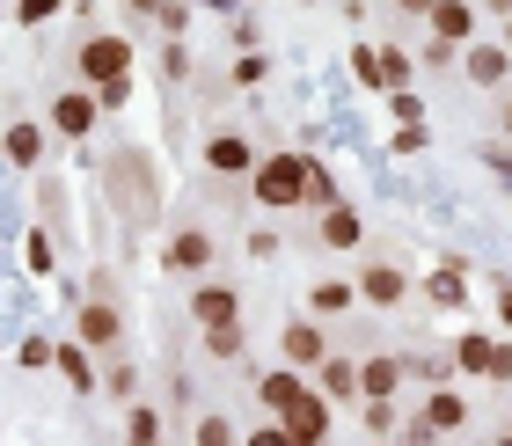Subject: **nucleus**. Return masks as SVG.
Instances as JSON below:
<instances>
[{"label": "nucleus", "instance_id": "nucleus-33", "mask_svg": "<svg viewBox=\"0 0 512 446\" xmlns=\"http://www.w3.org/2000/svg\"><path fill=\"white\" fill-rule=\"evenodd\" d=\"M227 81H235V88H264V81H271V59H264V52H242Z\"/></svg>", "mask_w": 512, "mask_h": 446}, {"label": "nucleus", "instance_id": "nucleus-48", "mask_svg": "<svg viewBox=\"0 0 512 446\" xmlns=\"http://www.w3.org/2000/svg\"><path fill=\"white\" fill-rule=\"evenodd\" d=\"M395 8H403V15H432V0H395Z\"/></svg>", "mask_w": 512, "mask_h": 446}, {"label": "nucleus", "instance_id": "nucleus-5", "mask_svg": "<svg viewBox=\"0 0 512 446\" xmlns=\"http://www.w3.org/2000/svg\"><path fill=\"white\" fill-rule=\"evenodd\" d=\"M454 373H469V381H512V337L469 330L454 344Z\"/></svg>", "mask_w": 512, "mask_h": 446}, {"label": "nucleus", "instance_id": "nucleus-44", "mask_svg": "<svg viewBox=\"0 0 512 446\" xmlns=\"http://www.w3.org/2000/svg\"><path fill=\"white\" fill-rule=\"evenodd\" d=\"M242 446H293V439H286V425H256Z\"/></svg>", "mask_w": 512, "mask_h": 446}, {"label": "nucleus", "instance_id": "nucleus-21", "mask_svg": "<svg viewBox=\"0 0 512 446\" xmlns=\"http://www.w3.org/2000/svg\"><path fill=\"white\" fill-rule=\"evenodd\" d=\"M0 154H8L15 169H37V161H44V125H30V117H15V125L0 132Z\"/></svg>", "mask_w": 512, "mask_h": 446}, {"label": "nucleus", "instance_id": "nucleus-15", "mask_svg": "<svg viewBox=\"0 0 512 446\" xmlns=\"http://www.w3.org/2000/svg\"><path fill=\"white\" fill-rule=\"evenodd\" d=\"M410 373L395 351H374V359H359V403H395V388H403Z\"/></svg>", "mask_w": 512, "mask_h": 446}, {"label": "nucleus", "instance_id": "nucleus-9", "mask_svg": "<svg viewBox=\"0 0 512 446\" xmlns=\"http://www.w3.org/2000/svg\"><path fill=\"white\" fill-rule=\"evenodd\" d=\"M352 286H359V300H366V308H395V300L410 293V271L395 264V256H366Z\"/></svg>", "mask_w": 512, "mask_h": 446}, {"label": "nucleus", "instance_id": "nucleus-1", "mask_svg": "<svg viewBox=\"0 0 512 446\" xmlns=\"http://www.w3.org/2000/svg\"><path fill=\"white\" fill-rule=\"evenodd\" d=\"M308 169H315V154L308 147H286V154H264L256 161V205H271V213H293L300 198H308Z\"/></svg>", "mask_w": 512, "mask_h": 446}, {"label": "nucleus", "instance_id": "nucleus-42", "mask_svg": "<svg viewBox=\"0 0 512 446\" xmlns=\"http://www.w3.org/2000/svg\"><path fill=\"white\" fill-rule=\"evenodd\" d=\"M249 256H256V264H271V256H278V234L256 227V234H249Z\"/></svg>", "mask_w": 512, "mask_h": 446}, {"label": "nucleus", "instance_id": "nucleus-36", "mask_svg": "<svg viewBox=\"0 0 512 446\" xmlns=\"http://www.w3.org/2000/svg\"><path fill=\"white\" fill-rule=\"evenodd\" d=\"M161 37H169V44H183V30H191V8H183V0H161Z\"/></svg>", "mask_w": 512, "mask_h": 446}, {"label": "nucleus", "instance_id": "nucleus-17", "mask_svg": "<svg viewBox=\"0 0 512 446\" xmlns=\"http://www.w3.org/2000/svg\"><path fill=\"white\" fill-rule=\"evenodd\" d=\"M432 37L439 44H454V52H461V44H476V8H469V0H432Z\"/></svg>", "mask_w": 512, "mask_h": 446}, {"label": "nucleus", "instance_id": "nucleus-49", "mask_svg": "<svg viewBox=\"0 0 512 446\" xmlns=\"http://www.w3.org/2000/svg\"><path fill=\"white\" fill-rule=\"evenodd\" d=\"M125 8H132V15H161V0H125Z\"/></svg>", "mask_w": 512, "mask_h": 446}, {"label": "nucleus", "instance_id": "nucleus-52", "mask_svg": "<svg viewBox=\"0 0 512 446\" xmlns=\"http://www.w3.org/2000/svg\"><path fill=\"white\" fill-rule=\"evenodd\" d=\"M366 446H395V439H366Z\"/></svg>", "mask_w": 512, "mask_h": 446}, {"label": "nucleus", "instance_id": "nucleus-35", "mask_svg": "<svg viewBox=\"0 0 512 446\" xmlns=\"http://www.w3.org/2000/svg\"><path fill=\"white\" fill-rule=\"evenodd\" d=\"M52 15H66V0H15V22H22V30H37V22H52Z\"/></svg>", "mask_w": 512, "mask_h": 446}, {"label": "nucleus", "instance_id": "nucleus-11", "mask_svg": "<svg viewBox=\"0 0 512 446\" xmlns=\"http://www.w3.org/2000/svg\"><path fill=\"white\" fill-rule=\"evenodd\" d=\"M96 117H103L96 88H59V96H52V132L59 139H88V132H96Z\"/></svg>", "mask_w": 512, "mask_h": 446}, {"label": "nucleus", "instance_id": "nucleus-46", "mask_svg": "<svg viewBox=\"0 0 512 446\" xmlns=\"http://www.w3.org/2000/svg\"><path fill=\"white\" fill-rule=\"evenodd\" d=\"M498 322L512 330V278H498Z\"/></svg>", "mask_w": 512, "mask_h": 446}, {"label": "nucleus", "instance_id": "nucleus-55", "mask_svg": "<svg viewBox=\"0 0 512 446\" xmlns=\"http://www.w3.org/2000/svg\"><path fill=\"white\" fill-rule=\"evenodd\" d=\"M505 432H512V425H505Z\"/></svg>", "mask_w": 512, "mask_h": 446}, {"label": "nucleus", "instance_id": "nucleus-8", "mask_svg": "<svg viewBox=\"0 0 512 446\" xmlns=\"http://www.w3.org/2000/svg\"><path fill=\"white\" fill-rule=\"evenodd\" d=\"M330 417H337V403H330V395H315V381H308V395H300L278 425H286L293 446H330Z\"/></svg>", "mask_w": 512, "mask_h": 446}, {"label": "nucleus", "instance_id": "nucleus-54", "mask_svg": "<svg viewBox=\"0 0 512 446\" xmlns=\"http://www.w3.org/2000/svg\"><path fill=\"white\" fill-rule=\"evenodd\" d=\"M183 8H198V0H183Z\"/></svg>", "mask_w": 512, "mask_h": 446}, {"label": "nucleus", "instance_id": "nucleus-24", "mask_svg": "<svg viewBox=\"0 0 512 446\" xmlns=\"http://www.w3.org/2000/svg\"><path fill=\"white\" fill-rule=\"evenodd\" d=\"M359 213H352V205H330V213H315V242L322 249H359Z\"/></svg>", "mask_w": 512, "mask_h": 446}, {"label": "nucleus", "instance_id": "nucleus-27", "mask_svg": "<svg viewBox=\"0 0 512 446\" xmlns=\"http://www.w3.org/2000/svg\"><path fill=\"white\" fill-rule=\"evenodd\" d=\"M125 446H161V410L132 403V417H125Z\"/></svg>", "mask_w": 512, "mask_h": 446}, {"label": "nucleus", "instance_id": "nucleus-32", "mask_svg": "<svg viewBox=\"0 0 512 446\" xmlns=\"http://www.w3.org/2000/svg\"><path fill=\"white\" fill-rule=\"evenodd\" d=\"M359 417H366V439H388L395 425H403V410H395V403H359Z\"/></svg>", "mask_w": 512, "mask_h": 446}, {"label": "nucleus", "instance_id": "nucleus-6", "mask_svg": "<svg viewBox=\"0 0 512 446\" xmlns=\"http://www.w3.org/2000/svg\"><path fill=\"white\" fill-rule=\"evenodd\" d=\"M74 337L88 344V351H118L125 344V308L110 293H88L81 308H74Z\"/></svg>", "mask_w": 512, "mask_h": 446}, {"label": "nucleus", "instance_id": "nucleus-2", "mask_svg": "<svg viewBox=\"0 0 512 446\" xmlns=\"http://www.w3.org/2000/svg\"><path fill=\"white\" fill-rule=\"evenodd\" d=\"M110 198H118V213L132 220V227H147L154 213H161V183H154V169L139 161V147H125V154H110Z\"/></svg>", "mask_w": 512, "mask_h": 446}, {"label": "nucleus", "instance_id": "nucleus-13", "mask_svg": "<svg viewBox=\"0 0 512 446\" xmlns=\"http://www.w3.org/2000/svg\"><path fill=\"white\" fill-rule=\"evenodd\" d=\"M461 74H469L476 88H505L512 81V52L491 37H476V44H461Z\"/></svg>", "mask_w": 512, "mask_h": 446}, {"label": "nucleus", "instance_id": "nucleus-28", "mask_svg": "<svg viewBox=\"0 0 512 446\" xmlns=\"http://www.w3.org/2000/svg\"><path fill=\"white\" fill-rule=\"evenodd\" d=\"M300 205H308V213H330V205H344V198H337V176L322 169V161L308 169V198H300Z\"/></svg>", "mask_w": 512, "mask_h": 446}, {"label": "nucleus", "instance_id": "nucleus-7", "mask_svg": "<svg viewBox=\"0 0 512 446\" xmlns=\"http://www.w3.org/2000/svg\"><path fill=\"white\" fill-rule=\"evenodd\" d=\"M278 359H286L293 373H315L322 359H330V337H322L315 315H293L286 330H278Z\"/></svg>", "mask_w": 512, "mask_h": 446}, {"label": "nucleus", "instance_id": "nucleus-26", "mask_svg": "<svg viewBox=\"0 0 512 446\" xmlns=\"http://www.w3.org/2000/svg\"><path fill=\"white\" fill-rule=\"evenodd\" d=\"M242 322H227V330H198V351H205V359H242Z\"/></svg>", "mask_w": 512, "mask_h": 446}, {"label": "nucleus", "instance_id": "nucleus-31", "mask_svg": "<svg viewBox=\"0 0 512 446\" xmlns=\"http://www.w3.org/2000/svg\"><path fill=\"white\" fill-rule=\"evenodd\" d=\"M483 169H491L505 183V198H512V139H483Z\"/></svg>", "mask_w": 512, "mask_h": 446}, {"label": "nucleus", "instance_id": "nucleus-45", "mask_svg": "<svg viewBox=\"0 0 512 446\" xmlns=\"http://www.w3.org/2000/svg\"><path fill=\"white\" fill-rule=\"evenodd\" d=\"M454 59H461V52H454V44H439V37L425 44V66H432V74H439V66H454Z\"/></svg>", "mask_w": 512, "mask_h": 446}, {"label": "nucleus", "instance_id": "nucleus-38", "mask_svg": "<svg viewBox=\"0 0 512 446\" xmlns=\"http://www.w3.org/2000/svg\"><path fill=\"white\" fill-rule=\"evenodd\" d=\"M52 351H59L52 337H22V344H15V359H22V366H52Z\"/></svg>", "mask_w": 512, "mask_h": 446}, {"label": "nucleus", "instance_id": "nucleus-40", "mask_svg": "<svg viewBox=\"0 0 512 446\" xmlns=\"http://www.w3.org/2000/svg\"><path fill=\"white\" fill-rule=\"evenodd\" d=\"M161 74H169V81H191V52H183V44H161Z\"/></svg>", "mask_w": 512, "mask_h": 446}, {"label": "nucleus", "instance_id": "nucleus-51", "mask_svg": "<svg viewBox=\"0 0 512 446\" xmlns=\"http://www.w3.org/2000/svg\"><path fill=\"white\" fill-rule=\"evenodd\" d=\"M498 44H505V52H512V15H505V37H498Z\"/></svg>", "mask_w": 512, "mask_h": 446}, {"label": "nucleus", "instance_id": "nucleus-14", "mask_svg": "<svg viewBox=\"0 0 512 446\" xmlns=\"http://www.w3.org/2000/svg\"><path fill=\"white\" fill-rule=\"evenodd\" d=\"M205 169L213 176H256V139L249 132H213L205 139Z\"/></svg>", "mask_w": 512, "mask_h": 446}, {"label": "nucleus", "instance_id": "nucleus-37", "mask_svg": "<svg viewBox=\"0 0 512 446\" xmlns=\"http://www.w3.org/2000/svg\"><path fill=\"white\" fill-rule=\"evenodd\" d=\"M388 117H395V125H425V96H417V88L388 96Z\"/></svg>", "mask_w": 512, "mask_h": 446}, {"label": "nucleus", "instance_id": "nucleus-10", "mask_svg": "<svg viewBox=\"0 0 512 446\" xmlns=\"http://www.w3.org/2000/svg\"><path fill=\"white\" fill-rule=\"evenodd\" d=\"M191 322H198V330H227V322H242V293L227 286V278H198V293H191Z\"/></svg>", "mask_w": 512, "mask_h": 446}, {"label": "nucleus", "instance_id": "nucleus-18", "mask_svg": "<svg viewBox=\"0 0 512 446\" xmlns=\"http://www.w3.org/2000/svg\"><path fill=\"white\" fill-rule=\"evenodd\" d=\"M300 395H308V373H293V366H278V373H264V381H256V403H264L271 417H286Z\"/></svg>", "mask_w": 512, "mask_h": 446}, {"label": "nucleus", "instance_id": "nucleus-50", "mask_svg": "<svg viewBox=\"0 0 512 446\" xmlns=\"http://www.w3.org/2000/svg\"><path fill=\"white\" fill-rule=\"evenodd\" d=\"M483 8H491V15H498V22H505V15H512V0H483Z\"/></svg>", "mask_w": 512, "mask_h": 446}, {"label": "nucleus", "instance_id": "nucleus-47", "mask_svg": "<svg viewBox=\"0 0 512 446\" xmlns=\"http://www.w3.org/2000/svg\"><path fill=\"white\" fill-rule=\"evenodd\" d=\"M498 132H505V139H512V96H505V103H498Z\"/></svg>", "mask_w": 512, "mask_h": 446}, {"label": "nucleus", "instance_id": "nucleus-20", "mask_svg": "<svg viewBox=\"0 0 512 446\" xmlns=\"http://www.w3.org/2000/svg\"><path fill=\"white\" fill-rule=\"evenodd\" d=\"M417 417H425V425H432L439 439H447V432H461V425H469V403H461L454 388H425V410H417Z\"/></svg>", "mask_w": 512, "mask_h": 446}, {"label": "nucleus", "instance_id": "nucleus-41", "mask_svg": "<svg viewBox=\"0 0 512 446\" xmlns=\"http://www.w3.org/2000/svg\"><path fill=\"white\" fill-rule=\"evenodd\" d=\"M395 446H439V432L425 425V417H410V425H403V439H395Z\"/></svg>", "mask_w": 512, "mask_h": 446}, {"label": "nucleus", "instance_id": "nucleus-34", "mask_svg": "<svg viewBox=\"0 0 512 446\" xmlns=\"http://www.w3.org/2000/svg\"><path fill=\"white\" fill-rule=\"evenodd\" d=\"M22 264H30L37 278H44V271L59 264V256H52V234H44V227H30V242H22Z\"/></svg>", "mask_w": 512, "mask_h": 446}, {"label": "nucleus", "instance_id": "nucleus-39", "mask_svg": "<svg viewBox=\"0 0 512 446\" xmlns=\"http://www.w3.org/2000/svg\"><path fill=\"white\" fill-rule=\"evenodd\" d=\"M432 139V125H395V139H388V154H417Z\"/></svg>", "mask_w": 512, "mask_h": 446}, {"label": "nucleus", "instance_id": "nucleus-3", "mask_svg": "<svg viewBox=\"0 0 512 446\" xmlns=\"http://www.w3.org/2000/svg\"><path fill=\"white\" fill-rule=\"evenodd\" d=\"M352 81L374 88V96H403V88L417 81V59L403 52V44H352Z\"/></svg>", "mask_w": 512, "mask_h": 446}, {"label": "nucleus", "instance_id": "nucleus-16", "mask_svg": "<svg viewBox=\"0 0 512 446\" xmlns=\"http://www.w3.org/2000/svg\"><path fill=\"white\" fill-rule=\"evenodd\" d=\"M425 300L447 308V315H461L469 308V264H461V256H439V271L425 278Z\"/></svg>", "mask_w": 512, "mask_h": 446}, {"label": "nucleus", "instance_id": "nucleus-4", "mask_svg": "<svg viewBox=\"0 0 512 446\" xmlns=\"http://www.w3.org/2000/svg\"><path fill=\"white\" fill-rule=\"evenodd\" d=\"M132 37H81V52H74V66H81V88H110V81H132Z\"/></svg>", "mask_w": 512, "mask_h": 446}, {"label": "nucleus", "instance_id": "nucleus-43", "mask_svg": "<svg viewBox=\"0 0 512 446\" xmlns=\"http://www.w3.org/2000/svg\"><path fill=\"white\" fill-rule=\"evenodd\" d=\"M96 103H103V110H125V103H132V81H110V88H96Z\"/></svg>", "mask_w": 512, "mask_h": 446}, {"label": "nucleus", "instance_id": "nucleus-53", "mask_svg": "<svg viewBox=\"0 0 512 446\" xmlns=\"http://www.w3.org/2000/svg\"><path fill=\"white\" fill-rule=\"evenodd\" d=\"M498 446H512V432H505V439H498Z\"/></svg>", "mask_w": 512, "mask_h": 446}, {"label": "nucleus", "instance_id": "nucleus-29", "mask_svg": "<svg viewBox=\"0 0 512 446\" xmlns=\"http://www.w3.org/2000/svg\"><path fill=\"white\" fill-rule=\"evenodd\" d=\"M103 388L118 395V403H139V366H132V359H110V373H103Z\"/></svg>", "mask_w": 512, "mask_h": 446}, {"label": "nucleus", "instance_id": "nucleus-25", "mask_svg": "<svg viewBox=\"0 0 512 446\" xmlns=\"http://www.w3.org/2000/svg\"><path fill=\"white\" fill-rule=\"evenodd\" d=\"M410 381H425V388H454V351H425V359H403Z\"/></svg>", "mask_w": 512, "mask_h": 446}, {"label": "nucleus", "instance_id": "nucleus-12", "mask_svg": "<svg viewBox=\"0 0 512 446\" xmlns=\"http://www.w3.org/2000/svg\"><path fill=\"white\" fill-rule=\"evenodd\" d=\"M205 264H213V234H205V227H176V234H169V249H161V271H176V278H205Z\"/></svg>", "mask_w": 512, "mask_h": 446}, {"label": "nucleus", "instance_id": "nucleus-23", "mask_svg": "<svg viewBox=\"0 0 512 446\" xmlns=\"http://www.w3.org/2000/svg\"><path fill=\"white\" fill-rule=\"evenodd\" d=\"M315 395H330V403H352V395H359V359H337V351H330V359L315 366Z\"/></svg>", "mask_w": 512, "mask_h": 446}, {"label": "nucleus", "instance_id": "nucleus-19", "mask_svg": "<svg viewBox=\"0 0 512 446\" xmlns=\"http://www.w3.org/2000/svg\"><path fill=\"white\" fill-rule=\"evenodd\" d=\"M52 366H59V381H66V388H81V395H96V388H103V373H96V359H88V344H81V337H74V344H59V351H52Z\"/></svg>", "mask_w": 512, "mask_h": 446}, {"label": "nucleus", "instance_id": "nucleus-30", "mask_svg": "<svg viewBox=\"0 0 512 446\" xmlns=\"http://www.w3.org/2000/svg\"><path fill=\"white\" fill-rule=\"evenodd\" d=\"M191 439H198V446H242V432H235V425H227V417H220V410H205Z\"/></svg>", "mask_w": 512, "mask_h": 446}, {"label": "nucleus", "instance_id": "nucleus-22", "mask_svg": "<svg viewBox=\"0 0 512 446\" xmlns=\"http://www.w3.org/2000/svg\"><path fill=\"white\" fill-rule=\"evenodd\" d=\"M359 308V286H344V278H315L308 286V315L330 322V315H352Z\"/></svg>", "mask_w": 512, "mask_h": 446}]
</instances>
